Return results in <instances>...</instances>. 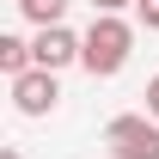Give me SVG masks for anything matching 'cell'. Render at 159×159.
<instances>
[{
	"mask_svg": "<svg viewBox=\"0 0 159 159\" xmlns=\"http://www.w3.org/2000/svg\"><path fill=\"white\" fill-rule=\"evenodd\" d=\"M129 55H135V25L116 19V12H98L92 31H86V43H80V67L92 80H110V74L129 67Z\"/></svg>",
	"mask_w": 159,
	"mask_h": 159,
	"instance_id": "obj_1",
	"label": "cell"
},
{
	"mask_svg": "<svg viewBox=\"0 0 159 159\" xmlns=\"http://www.w3.org/2000/svg\"><path fill=\"white\" fill-rule=\"evenodd\" d=\"M122 6H135V0H92V12H122Z\"/></svg>",
	"mask_w": 159,
	"mask_h": 159,
	"instance_id": "obj_9",
	"label": "cell"
},
{
	"mask_svg": "<svg viewBox=\"0 0 159 159\" xmlns=\"http://www.w3.org/2000/svg\"><path fill=\"white\" fill-rule=\"evenodd\" d=\"M135 19L147 25V31H159V0H135Z\"/></svg>",
	"mask_w": 159,
	"mask_h": 159,
	"instance_id": "obj_7",
	"label": "cell"
},
{
	"mask_svg": "<svg viewBox=\"0 0 159 159\" xmlns=\"http://www.w3.org/2000/svg\"><path fill=\"white\" fill-rule=\"evenodd\" d=\"M80 43H86V37H74L67 25H43L37 37H31V55H37V67L61 74V67H74V61H80Z\"/></svg>",
	"mask_w": 159,
	"mask_h": 159,
	"instance_id": "obj_4",
	"label": "cell"
},
{
	"mask_svg": "<svg viewBox=\"0 0 159 159\" xmlns=\"http://www.w3.org/2000/svg\"><path fill=\"white\" fill-rule=\"evenodd\" d=\"M55 104H61V86H55L49 67H31V74L12 80V110H19V116H49Z\"/></svg>",
	"mask_w": 159,
	"mask_h": 159,
	"instance_id": "obj_3",
	"label": "cell"
},
{
	"mask_svg": "<svg viewBox=\"0 0 159 159\" xmlns=\"http://www.w3.org/2000/svg\"><path fill=\"white\" fill-rule=\"evenodd\" d=\"M6 159H25V153H19V147H6Z\"/></svg>",
	"mask_w": 159,
	"mask_h": 159,
	"instance_id": "obj_10",
	"label": "cell"
},
{
	"mask_svg": "<svg viewBox=\"0 0 159 159\" xmlns=\"http://www.w3.org/2000/svg\"><path fill=\"white\" fill-rule=\"evenodd\" d=\"M12 6H19L37 31H43V25H61V12H67V0H12Z\"/></svg>",
	"mask_w": 159,
	"mask_h": 159,
	"instance_id": "obj_6",
	"label": "cell"
},
{
	"mask_svg": "<svg viewBox=\"0 0 159 159\" xmlns=\"http://www.w3.org/2000/svg\"><path fill=\"white\" fill-rule=\"evenodd\" d=\"M31 67H37L31 43H25L19 31H6V37H0V74H6V80H19V74H31Z\"/></svg>",
	"mask_w": 159,
	"mask_h": 159,
	"instance_id": "obj_5",
	"label": "cell"
},
{
	"mask_svg": "<svg viewBox=\"0 0 159 159\" xmlns=\"http://www.w3.org/2000/svg\"><path fill=\"white\" fill-rule=\"evenodd\" d=\"M147 116H153V122H159V74H153V80H147Z\"/></svg>",
	"mask_w": 159,
	"mask_h": 159,
	"instance_id": "obj_8",
	"label": "cell"
},
{
	"mask_svg": "<svg viewBox=\"0 0 159 159\" xmlns=\"http://www.w3.org/2000/svg\"><path fill=\"white\" fill-rule=\"evenodd\" d=\"M104 147H110V159H159V122L147 110L141 116H110Z\"/></svg>",
	"mask_w": 159,
	"mask_h": 159,
	"instance_id": "obj_2",
	"label": "cell"
}]
</instances>
